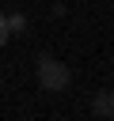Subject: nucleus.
Wrapping results in <instances>:
<instances>
[{"mask_svg":"<svg viewBox=\"0 0 114 121\" xmlns=\"http://www.w3.org/2000/svg\"><path fill=\"white\" fill-rule=\"evenodd\" d=\"M68 83H72L68 64H61L57 57L42 53V57H38V87L49 91V95H61V91H68Z\"/></svg>","mask_w":114,"mask_h":121,"instance_id":"1","label":"nucleus"},{"mask_svg":"<svg viewBox=\"0 0 114 121\" xmlns=\"http://www.w3.org/2000/svg\"><path fill=\"white\" fill-rule=\"evenodd\" d=\"M91 113L95 117H114V91H95L91 95Z\"/></svg>","mask_w":114,"mask_h":121,"instance_id":"2","label":"nucleus"},{"mask_svg":"<svg viewBox=\"0 0 114 121\" xmlns=\"http://www.w3.org/2000/svg\"><path fill=\"white\" fill-rule=\"evenodd\" d=\"M4 19H8V34L27 30V15H23V11H11V15H4Z\"/></svg>","mask_w":114,"mask_h":121,"instance_id":"3","label":"nucleus"},{"mask_svg":"<svg viewBox=\"0 0 114 121\" xmlns=\"http://www.w3.org/2000/svg\"><path fill=\"white\" fill-rule=\"evenodd\" d=\"M8 38H11V34H8V19H4V11H0V45H8Z\"/></svg>","mask_w":114,"mask_h":121,"instance_id":"4","label":"nucleus"}]
</instances>
